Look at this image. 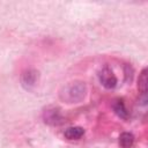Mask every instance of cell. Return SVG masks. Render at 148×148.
Wrapping results in <instances>:
<instances>
[{
  "instance_id": "obj_1",
  "label": "cell",
  "mask_w": 148,
  "mask_h": 148,
  "mask_svg": "<svg viewBox=\"0 0 148 148\" xmlns=\"http://www.w3.org/2000/svg\"><path fill=\"white\" fill-rule=\"evenodd\" d=\"M86 95V86L81 82L71 83L64 88L61 92V98L68 103H74L81 101Z\"/></svg>"
},
{
  "instance_id": "obj_2",
  "label": "cell",
  "mask_w": 148,
  "mask_h": 148,
  "mask_svg": "<svg viewBox=\"0 0 148 148\" xmlns=\"http://www.w3.org/2000/svg\"><path fill=\"white\" fill-rule=\"evenodd\" d=\"M98 79L102 86L106 89H113L117 86V76L112 72V69L109 66H104L99 73H98Z\"/></svg>"
},
{
  "instance_id": "obj_3",
  "label": "cell",
  "mask_w": 148,
  "mask_h": 148,
  "mask_svg": "<svg viewBox=\"0 0 148 148\" xmlns=\"http://www.w3.org/2000/svg\"><path fill=\"white\" fill-rule=\"evenodd\" d=\"M44 120L50 125H60L62 124V117L58 109H47L44 112Z\"/></svg>"
},
{
  "instance_id": "obj_4",
  "label": "cell",
  "mask_w": 148,
  "mask_h": 148,
  "mask_svg": "<svg viewBox=\"0 0 148 148\" xmlns=\"http://www.w3.org/2000/svg\"><path fill=\"white\" fill-rule=\"evenodd\" d=\"M84 134V130L80 126H73V127H68L67 130H65L64 135L66 139L68 140H79L80 138H82Z\"/></svg>"
},
{
  "instance_id": "obj_5",
  "label": "cell",
  "mask_w": 148,
  "mask_h": 148,
  "mask_svg": "<svg viewBox=\"0 0 148 148\" xmlns=\"http://www.w3.org/2000/svg\"><path fill=\"white\" fill-rule=\"evenodd\" d=\"M36 80H37V73L34 69H29L22 74V84L25 88H30L35 86Z\"/></svg>"
},
{
  "instance_id": "obj_6",
  "label": "cell",
  "mask_w": 148,
  "mask_h": 148,
  "mask_svg": "<svg viewBox=\"0 0 148 148\" xmlns=\"http://www.w3.org/2000/svg\"><path fill=\"white\" fill-rule=\"evenodd\" d=\"M113 110H114V112H116L120 118L126 119V118L128 117L127 109H126V106H125V104H124V102H123L121 99L116 101V103L113 104Z\"/></svg>"
},
{
  "instance_id": "obj_7",
  "label": "cell",
  "mask_w": 148,
  "mask_h": 148,
  "mask_svg": "<svg viewBox=\"0 0 148 148\" xmlns=\"http://www.w3.org/2000/svg\"><path fill=\"white\" fill-rule=\"evenodd\" d=\"M133 142H134L133 134L127 133V132H124V133L120 134V136H119V143H120V146L123 148H130V147H132Z\"/></svg>"
},
{
  "instance_id": "obj_8",
  "label": "cell",
  "mask_w": 148,
  "mask_h": 148,
  "mask_svg": "<svg viewBox=\"0 0 148 148\" xmlns=\"http://www.w3.org/2000/svg\"><path fill=\"white\" fill-rule=\"evenodd\" d=\"M138 87L139 90L142 92V95H146L147 92V69H143L139 76V81H138Z\"/></svg>"
}]
</instances>
